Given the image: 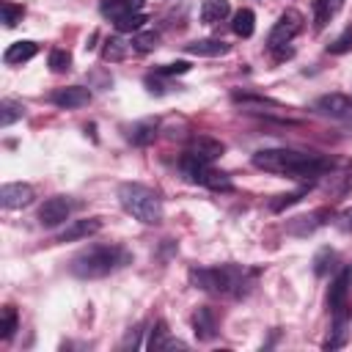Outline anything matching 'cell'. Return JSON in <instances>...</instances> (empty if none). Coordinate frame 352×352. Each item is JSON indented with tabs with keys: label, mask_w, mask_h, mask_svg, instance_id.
I'll list each match as a JSON object with an SVG mask.
<instances>
[{
	"label": "cell",
	"mask_w": 352,
	"mask_h": 352,
	"mask_svg": "<svg viewBox=\"0 0 352 352\" xmlns=\"http://www.w3.org/2000/svg\"><path fill=\"white\" fill-rule=\"evenodd\" d=\"M349 280H352V272H349Z\"/></svg>",
	"instance_id": "obj_37"
},
{
	"label": "cell",
	"mask_w": 352,
	"mask_h": 352,
	"mask_svg": "<svg viewBox=\"0 0 352 352\" xmlns=\"http://www.w3.org/2000/svg\"><path fill=\"white\" fill-rule=\"evenodd\" d=\"M192 333H195L198 341H212L217 336V319H214L212 308H206V305L195 308V314H192Z\"/></svg>",
	"instance_id": "obj_13"
},
{
	"label": "cell",
	"mask_w": 352,
	"mask_h": 352,
	"mask_svg": "<svg viewBox=\"0 0 352 352\" xmlns=\"http://www.w3.org/2000/svg\"><path fill=\"white\" fill-rule=\"evenodd\" d=\"M184 50H187L190 55H206V58H217V55H226L231 47H228L223 38H198V41L184 44Z\"/></svg>",
	"instance_id": "obj_15"
},
{
	"label": "cell",
	"mask_w": 352,
	"mask_h": 352,
	"mask_svg": "<svg viewBox=\"0 0 352 352\" xmlns=\"http://www.w3.org/2000/svg\"><path fill=\"white\" fill-rule=\"evenodd\" d=\"M344 8V0H314V28L322 30Z\"/></svg>",
	"instance_id": "obj_17"
},
{
	"label": "cell",
	"mask_w": 352,
	"mask_h": 352,
	"mask_svg": "<svg viewBox=\"0 0 352 352\" xmlns=\"http://www.w3.org/2000/svg\"><path fill=\"white\" fill-rule=\"evenodd\" d=\"M146 85H148V91H151V94H162V85H160V82H154L151 77L146 80Z\"/></svg>",
	"instance_id": "obj_36"
},
{
	"label": "cell",
	"mask_w": 352,
	"mask_h": 352,
	"mask_svg": "<svg viewBox=\"0 0 352 352\" xmlns=\"http://www.w3.org/2000/svg\"><path fill=\"white\" fill-rule=\"evenodd\" d=\"M349 50H352V30H344L333 44H327V52L330 55H344Z\"/></svg>",
	"instance_id": "obj_33"
},
{
	"label": "cell",
	"mask_w": 352,
	"mask_h": 352,
	"mask_svg": "<svg viewBox=\"0 0 352 352\" xmlns=\"http://www.w3.org/2000/svg\"><path fill=\"white\" fill-rule=\"evenodd\" d=\"M126 55H129V44H126L124 38L113 36V38H107V41H104V50H102V58H104V60L116 63V60H124Z\"/></svg>",
	"instance_id": "obj_23"
},
{
	"label": "cell",
	"mask_w": 352,
	"mask_h": 352,
	"mask_svg": "<svg viewBox=\"0 0 352 352\" xmlns=\"http://www.w3.org/2000/svg\"><path fill=\"white\" fill-rule=\"evenodd\" d=\"M47 63H50V69H52L55 74H63V72L72 69V52H66V50H52Z\"/></svg>",
	"instance_id": "obj_28"
},
{
	"label": "cell",
	"mask_w": 352,
	"mask_h": 352,
	"mask_svg": "<svg viewBox=\"0 0 352 352\" xmlns=\"http://www.w3.org/2000/svg\"><path fill=\"white\" fill-rule=\"evenodd\" d=\"M223 154V143L214 138H195L192 146L187 148V154L182 157V162H192V165H212L217 157Z\"/></svg>",
	"instance_id": "obj_6"
},
{
	"label": "cell",
	"mask_w": 352,
	"mask_h": 352,
	"mask_svg": "<svg viewBox=\"0 0 352 352\" xmlns=\"http://www.w3.org/2000/svg\"><path fill=\"white\" fill-rule=\"evenodd\" d=\"M333 261H336V253H333L330 248L319 250L316 258H314V270H316V275H324L327 270H333Z\"/></svg>",
	"instance_id": "obj_31"
},
{
	"label": "cell",
	"mask_w": 352,
	"mask_h": 352,
	"mask_svg": "<svg viewBox=\"0 0 352 352\" xmlns=\"http://www.w3.org/2000/svg\"><path fill=\"white\" fill-rule=\"evenodd\" d=\"M96 231H102V220L99 217H88V220H72L60 234L58 242H77V239H88Z\"/></svg>",
	"instance_id": "obj_11"
},
{
	"label": "cell",
	"mask_w": 352,
	"mask_h": 352,
	"mask_svg": "<svg viewBox=\"0 0 352 352\" xmlns=\"http://www.w3.org/2000/svg\"><path fill=\"white\" fill-rule=\"evenodd\" d=\"M143 6H146V0H102V14L118 19V16H124L126 11H129V14H138Z\"/></svg>",
	"instance_id": "obj_19"
},
{
	"label": "cell",
	"mask_w": 352,
	"mask_h": 352,
	"mask_svg": "<svg viewBox=\"0 0 352 352\" xmlns=\"http://www.w3.org/2000/svg\"><path fill=\"white\" fill-rule=\"evenodd\" d=\"M231 14L228 0H204L201 3V22L204 25H217Z\"/></svg>",
	"instance_id": "obj_18"
},
{
	"label": "cell",
	"mask_w": 352,
	"mask_h": 352,
	"mask_svg": "<svg viewBox=\"0 0 352 352\" xmlns=\"http://www.w3.org/2000/svg\"><path fill=\"white\" fill-rule=\"evenodd\" d=\"M160 74H187L190 72V63L187 60H176V63H165L157 69Z\"/></svg>",
	"instance_id": "obj_34"
},
{
	"label": "cell",
	"mask_w": 352,
	"mask_h": 352,
	"mask_svg": "<svg viewBox=\"0 0 352 352\" xmlns=\"http://www.w3.org/2000/svg\"><path fill=\"white\" fill-rule=\"evenodd\" d=\"M33 198H36V192H33L30 184L14 182V184H3V187H0V206H3V209H22V206H30Z\"/></svg>",
	"instance_id": "obj_8"
},
{
	"label": "cell",
	"mask_w": 352,
	"mask_h": 352,
	"mask_svg": "<svg viewBox=\"0 0 352 352\" xmlns=\"http://www.w3.org/2000/svg\"><path fill=\"white\" fill-rule=\"evenodd\" d=\"M22 113H25V107H22L19 102L6 99V102L0 104V126H11L16 118H22Z\"/></svg>",
	"instance_id": "obj_27"
},
{
	"label": "cell",
	"mask_w": 352,
	"mask_h": 352,
	"mask_svg": "<svg viewBox=\"0 0 352 352\" xmlns=\"http://www.w3.org/2000/svg\"><path fill=\"white\" fill-rule=\"evenodd\" d=\"M341 226H344V228H352V206L341 212Z\"/></svg>",
	"instance_id": "obj_35"
},
{
	"label": "cell",
	"mask_w": 352,
	"mask_h": 352,
	"mask_svg": "<svg viewBox=\"0 0 352 352\" xmlns=\"http://www.w3.org/2000/svg\"><path fill=\"white\" fill-rule=\"evenodd\" d=\"M346 292H349V272H341L333 280L330 292H327V305H330L333 314H344V308H346Z\"/></svg>",
	"instance_id": "obj_14"
},
{
	"label": "cell",
	"mask_w": 352,
	"mask_h": 352,
	"mask_svg": "<svg viewBox=\"0 0 352 352\" xmlns=\"http://www.w3.org/2000/svg\"><path fill=\"white\" fill-rule=\"evenodd\" d=\"M314 107L322 113V116H330V118H346L352 113V99L344 96V94H324L314 102Z\"/></svg>",
	"instance_id": "obj_10"
},
{
	"label": "cell",
	"mask_w": 352,
	"mask_h": 352,
	"mask_svg": "<svg viewBox=\"0 0 352 352\" xmlns=\"http://www.w3.org/2000/svg\"><path fill=\"white\" fill-rule=\"evenodd\" d=\"M146 346H148V349H170V346H182V344L168 336V324H165V322H157V324L151 327V333H148V344H146Z\"/></svg>",
	"instance_id": "obj_22"
},
{
	"label": "cell",
	"mask_w": 352,
	"mask_h": 352,
	"mask_svg": "<svg viewBox=\"0 0 352 352\" xmlns=\"http://www.w3.org/2000/svg\"><path fill=\"white\" fill-rule=\"evenodd\" d=\"M118 201L124 206L126 214H132L135 220H140L143 226H157L162 220V201L160 195L138 182H126L118 187Z\"/></svg>",
	"instance_id": "obj_3"
},
{
	"label": "cell",
	"mask_w": 352,
	"mask_h": 352,
	"mask_svg": "<svg viewBox=\"0 0 352 352\" xmlns=\"http://www.w3.org/2000/svg\"><path fill=\"white\" fill-rule=\"evenodd\" d=\"M253 272L236 267V264H223V267H201L190 270V280L195 289L212 292V294H242V286H248V278Z\"/></svg>",
	"instance_id": "obj_2"
},
{
	"label": "cell",
	"mask_w": 352,
	"mask_h": 352,
	"mask_svg": "<svg viewBox=\"0 0 352 352\" xmlns=\"http://www.w3.org/2000/svg\"><path fill=\"white\" fill-rule=\"evenodd\" d=\"M69 214H72V204H69V198L55 195V198H47V201L41 204V209H38V223H41L44 228H55V226L66 223Z\"/></svg>",
	"instance_id": "obj_7"
},
{
	"label": "cell",
	"mask_w": 352,
	"mask_h": 352,
	"mask_svg": "<svg viewBox=\"0 0 352 352\" xmlns=\"http://www.w3.org/2000/svg\"><path fill=\"white\" fill-rule=\"evenodd\" d=\"M308 192V187H300V190H294V192H286V195H278V201H272L270 204V209L272 212H283L286 206H292V204H297L302 195Z\"/></svg>",
	"instance_id": "obj_30"
},
{
	"label": "cell",
	"mask_w": 352,
	"mask_h": 352,
	"mask_svg": "<svg viewBox=\"0 0 352 352\" xmlns=\"http://www.w3.org/2000/svg\"><path fill=\"white\" fill-rule=\"evenodd\" d=\"M231 102L236 107H242L245 113H267V116H283V104L272 102V99H264V96H256V94H234Z\"/></svg>",
	"instance_id": "obj_9"
},
{
	"label": "cell",
	"mask_w": 352,
	"mask_h": 352,
	"mask_svg": "<svg viewBox=\"0 0 352 352\" xmlns=\"http://www.w3.org/2000/svg\"><path fill=\"white\" fill-rule=\"evenodd\" d=\"M253 165L267 173L278 176H292V179H314L322 176L330 162L319 154H305V151H292V148H261L253 154Z\"/></svg>",
	"instance_id": "obj_1"
},
{
	"label": "cell",
	"mask_w": 352,
	"mask_h": 352,
	"mask_svg": "<svg viewBox=\"0 0 352 352\" xmlns=\"http://www.w3.org/2000/svg\"><path fill=\"white\" fill-rule=\"evenodd\" d=\"M231 30L239 36V38H250L253 30H256V14L250 8H239L234 14V22H231Z\"/></svg>",
	"instance_id": "obj_21"
},
{
	"label": "cell",
	"mask_w": 352,
	"mask_h": 352,
	"mask_svg": "<svg viewBox=\"0 0 352 352\" xmlns=\"http://www.w3.org/2000/svg\"><path fill=\"white\" fill-rule=\"evenodd\" d=\"M36 52H38V44H36V41H14V44L6 47L3 60H6L8 66H16V63H28Z\"/></svg>",
	"instance_id": "obj_16"
},
{
	"label": "cell",
	"mask_w": 352,
	"mask_h": 352,
	"mask_svg": "<svg viewBox=\"0 0 352 352\" xmlns=\"http://www.w3.org/2000/svg\"><path fill=\"white\" fill-rule=\"evenodd\" d=\"M132 47L138 52H151V50L160 47V33H154V30H138L135 38H132Z\"/></svg>",
	"instance_id": "obj_25"
},
{
	"label": "cell",
	"mask_w": 352,
	"mask_h": 352,
	"mask_svg": "<svg viewBox=\"0 0 352 352\" xmlns=\"http://www.w3.org/2000/svg\"><path fill=\"white\" fill-rule=\"evenodd\" d=\"M116 22V30L118 33H138L140 28H143V22H146V14H124V16H118V19H113Z\"/></svg>",
	"instance_id": "obj_24"
},
{
	"label": "cell",
	"mask_w": 352,
	"mask_h": 352,
	"mask_svg": "<svg viewBox=\"0 0 352 352\" xmlns=\"http://www.w3.org/2000/svg\"><path fill=\"white\" fill-rule=\"evenodd\" d=\"M91 102V91L82 88V85H66V88H58L52 94V104L63 107V110H72V107H82Z\"/></svg>",
	"instance_id": "obj_12"
},
{
	"label": "cell",
	"mask_w": 352,
	"mask_h": 352,
	"mask_svg": "<svg viewBox=\"0 0 352 352\" xmlns=\"http://www.w3.org/2000/svg\"><path fill=\"white\" fill-rule=\"evenodd\" d=\"M22 16H25V8H22V6H14V3H3V22H6L8 28L19 25V22H22Z\"/></svg>",
	"instance_id": "obj_32"
},
{
	"label": "cell",
	"mask_w": 352,
	"mask_h": 352,
	"mask_svg": "<svg viewBox=\"0 0 352 352\" xmlns=\"http://www.w3.org/2000/svg\"><path fill=\"white\" fill-rule=\"evenodd\" d=\"M344 314H336V324H333V336L324 341V349H338V346H344V341H346V330H344Z\"/></svg>",
	"instance_id": "obj_29"
},
{
	"label": "cell",
	"mask_w": 352,
	"mask_h": 352,
	"mask_svg": "<svg viewBox=\"0 0 352 352\" xmlns=\"http://www.w3.org/2000/svg\"><path fill=\"white\" fill-rule=\"evenodd\" d=\"M16 324H19V319H16V308H14V305H6L3 314H0V338L8 341V338L14 336V330H16Z\"/></svg>",
	"instance_id": "obj_26"
},
{
	"label": "cell",
	"mask_w": 352,
	"mask_h": 352,
	"mask_svg": "<svg viewBox=\"0 0 352 352\" xmlns=\"http://www.w3.org/2000/svg\"><path fill=\"white\" fill-rule=\"evenodd\" d=\"M300 30H302V14L294 11V8H289V11H283V14L278 16V22L272 25V30H270V36H267V47H270V50H283Z\"/></svg>",
	"instance_id": "obj_5"
},
{
	"label": "cell",
	"mask_w": 352,
	"mask_h": 352,
	"mask_svg": "<svg viewBox=\"0 0 352 352\" xmlns=\"http://www.w3.org/2000/svg\"><path fill=\"white\" fill-rule=\"evenodd\" d=\"M157 129H160V124H157L154 118L138 121V124H132V129H129V140H132L135 146H148V143H154Z\"/></svg>",
	"instance_id": "obj_20"
},
{
	"label": "cell",
	"mask_w": 352,
	"mask_h": 352,
	"mask_svg": "<svg viewBox=\"0 0 352 352\" xmlns=\"http://www.w3.org/2000/svg\"><path fill=\"white\" fill-rule=\"evenodd\" d=\"M124 261V253L113 245H96V248H88L82 253H77L72 258V272L77 278H104L110 275L118 264Z\"/></svg>",
	"instance_id": "obj_4"
}]
</instances>
